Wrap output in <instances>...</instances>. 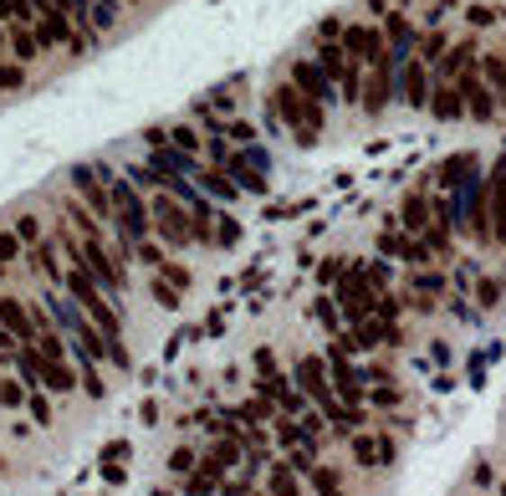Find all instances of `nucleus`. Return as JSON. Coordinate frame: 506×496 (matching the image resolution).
Here are the masks:
<instances>
[{
	"mask_svg": "<svg viewBox=\"0 0 506 496\" xmlns=\"http://www.w3.org/2000/svg\"><path fill=\"white\" fill-rule=\"evenodd\" d=\"M501 496H506V486H501Z\"/></svg>",
	"mask_w": 506,
	"mask_h": 496,
	"instance_id": "46",
	"label": "nucleus"
},
{
	"mask_svg": "<svg viewBox=\"0 0 506 496\" xmlns=\"http://www.w3.org/2000/svg\"><path fill=\"white\" fill-rule=\"evenodd\" d=\"M297 384H302V394L322 410V415L332 419V430L338 435H358L364 430V410H348V404L338 400V389H332V379H328V364L322 358H302L297 364Z\"/></svg>",
	"mask_w": 506,
	"mask_h": 496,
	"instance_id": "1",
	"label": "nucleus"
},
{
	"mask_svg": "<svg viewBox=\"0 0 506 496\" xmlns=\"http://www.w3.org/2000/svg\"><path fill=\"white\" fill-rule=\"evenodd\" d=\"M322 364H328V379H332V389H338V400L348 404V410H364V368L348 364V348L332 343Z\"/></svg>",
	"mask_w": 506,
	"mask_h": 496,
	"instance_id": "6",
	"label": "nucleus"
},
{
	"mask_svg": "<svg viewBox=\"0 0 506 496\" xmlns=\"http://www.w3.org/2000/svg\"><path fill=\"white\" fill-rule=\"evenodd\" d=\"M113 21H118V0H93V32L113 26Z\"/></svg>",
	"mask_w": 506,
	"mask_h": 496,
	"instance_id": "36",
	"label": "nucleus"
},
{
	"mask_svg": "<svg viewBox=\"0 0 506 496\" xmlns=\"http://www.w3.org/2000/svg\"><path fill=\"white\" fill-rule=\"evenodd\" d=\"M21 82H26V67L21 62H0V93H16Z\"/></svg>",
	"mask_w": 506,
	"mask_h": 496,
	"instance_id": "33",
	"label": "nucleus"
},
{
	"mask_svg": "<svg viewBox=\"0 0 506 496\" xmlns=\"http://www.w3.org/2000/svg\"><path fill=\"white\" fill-rule=\"evenodd\" d=\"M353 440V455H358V465H389L394 461V440L389 435H348Z\"/></svg>",
	"mask_w": 506,
	"mask_h": 496,
	"instance_id": "13",
	"label": "nucleus"
},
{
	"mask_svg": "<svg viewBox=\"0 0 506 496\" xmlns=\"http://www.w3.org/2000/svg\"><path fill=\"white\" fill-rule=\"evenodd\" d=\"M67 215H72V225L82 230V240H103V225H97V215H87L82 205H67Z\"/></svg>",
	"mask_w": 506,
	"mask_h": 496,
	"instance_id": "27",
	"label": "nucleus"
},
{
	"mask_svg": "<svg viewBox=\"0 0 506 496\" xmlns=\"http://www.w3.org/2000/svg\"><path fill=\"white\" fill-rule=\"evenodd\" d=\"M307 481L317 486V496H338V491H343V486H338V476H332L328 465H312V471H307Z\"/></svg>",
	"mask_w": 506,
	"mask_h": 496,
	"instance_id": "28",
	"label": "nucleus"
},
{
	"mask_svg": "<svg viewBox=\"0 0 506 496\" xmlns=\"http://www.w3.org/2000/svg\"><path fill=\"white\" fill-rule=\"evenodd\" d=\"M32 415H36V419H41V425H47V419H51V404H47V400H41V394H36V400H32Z\"/></svg>",
	"mask_w": 506,
	"mask_h": 496,
	"instance_id": "45",
	"label": "nucleus"
},
{
	"mask_svg": "<svg viewBox=\"0 0 506 496\" xmlns=\"http://www.w3.org/2000/svg\"><path fill=\"white\" fill-rule=\"evenodd\" d=\"M501 57H506V51H501Z\"/></svg>",
	"mask_w": 506,
	"mask_h": 496,
	"instance_id": "47",
	"label": "nucleus"
},
{
	"mask_svg": "<svg viewBox=\"0 0 506 496\" xmlns=\"http://www.w3.org/2000/svg\"><path fill=\"white\" fill-rule=\"evenodd\" d=\"M486 215H491V236L506 240V175H496L486 185Z\"/></svg>",
	"mask_w": 506,
	"mask_h": 496,
	"instance_id": "18",
	"label": "nucleus"
},
{
	"mask_svg": "<svg viewBox=\"0 0 506 496\" xmlns=\"http://www.w3.org/2000/svg\"><path fill=\"white\" fill-rule=\"evenodd\" d=\"M429 221H435V205H429L425 194H410V200L399 205V225H404L410 236H425V230H429Z\"/></svg>",
	"mask_w": 506,
	"mask_h": 496,
	"instance_id": "15",
	"label": "nucleus"
},
{
	"mask_svg": "<svg viewBox=\"0 0 506 496\" xmlns=\"http://www.w3.org/2000/svg\"><path fill=\"white\" fill-rule=\"evenodd\" d=\"M108 194H113V221L123 230V246L133 251L139 240H149L154 221H149V205H143V194L128 185V179H108Z\"/></svg>",
	"mask_w": 506,
	"mask_h": 496,
	"instance_id": "3",
	"label": "nucleus"
},
{
	"mask_svg": "<svg viewBox=\"0 0 506 496\" xmlns=\"http://www.w3.org/2000/svg\"><path fill=\"white\" fill-rule=\"evenodd\" d=\"M149 221H154V230H158L164 246H190V240H194L190 205H179L175 194H158L154 205H149Z\"/></svg>",
	"mask_w": 506,
	"mask_h": 496,
	"instance_id": "5",
	"label": "nucleus"
},
{
	"mask_svg": "<svg viewBox=\"0 0 506 496\" xmlns=\"http://www.w3.org/2000/svg\"><path fill=\"white\" fill-rule=\"evenodd\" d=\"M475 292H481V307H491L496 297H501V282H491V276H486V282H481Z\"/></svg>",
	"mask_w": 506,
	"mask_h": 496,
	"instance_id": "42",
	"label": "nucleus"
},
{
	"mask_svg": "<svg viewBox=\"0 0 506 496\" xmlns=\"http://www.w3.org/2000/svg\"><path fill=\"white\" fill-rule=\"evenodd\" d=\"M429 87H435V82H429V67L420 62V57L399 67V97H404L410 108H429Z\"/></svg>",
	"mask_w": 506,
	"mask_h": 496,
	"instance_id": "11",
	"label": "nucleus"
},
{
	"mask_svg": "<svg viewBox=\"0 0 506 496\" xmlns=\"http://www.w3.org/2000/svg\"><path fill=\"white\" fill-rule=\"evenodd\" d=\"M364 400L374 404V410H394V404H399V389H394V384H368Z\"/></svg>",
	"mask_w": 506,
	"mask_h": 496,
	"instance_id": "31",
	"label": "nucleus"
},
{
	"mask_svg": "<svg viewBox=\"0 0 506 496\" xmlns=\"http://www.w3.org/2000/svg\"><path fill=\"white\" fill-rule=\"evenodd\" d=\"M317 67H322L332 82L343 77V67H348V57H343V36H322V47H317Z\"/></svg>",
	"mask_w": 506,
	"mask_h": 496,
	"instance_id": "20",
	"label": "nucleus"
},
{
	"mask_svg": "<svg viewBox=\"0 0 506 496\" xmlns=\"http://www.w3.org/2000/svg\"><path fill=\"white\" fill-rule=\"evenodd\" d=\"M445 51H450L445 32H429L425 41H420V62H425V67H435V62H445Z\"/></svg>",
	"mask_w": 506,
	"mask_h": 496,
	"instance_id": "25",
	"label": "nucleus"
},
{
	"mask_svg": "<svg viewBox=\"0 0 506 496\" xmlns=\"http://www.w3.org/2000/svg\"><path fill=\"white\" fill-rule=\"evenodd\" d=\"M379 251H384V257H394V261H410V266H425V261H429L425 240L410 236V230H389V236L379 240Z\"/></svg>",
	"mask_w": 506,
	"mask_h": 496,
	"instance_id": "12",
	"label": "nucleus"
},
{
	"mask_svg": "<svg viewBox=\"0 0 506 496\" xmlns=\"http://www.w3.org/2000/svg\"><path fill=\"white\" fill-rule=\"evenodd\" d=\"M11 51H16V62H21V67L41 57V41H36L32 26H11Z\"/></svg>",
	"mask_w": 506,
	"mask_h": 496,
	"instance_id": "23",
	"label": "nucleus"
},
{
	"mask_svg": "<svg viewBox=\"0 0 506 496\" xmlns=\"http://www.w3.org/2000/svg\"><path fill=\"white\" fill-rule=\"evenodd\" d=\"M221 491V476H215V471H205V465H200V471H194L190 476V496H215Z\"/></svg>",
	"mask_w": 506,
	"mask_h": 496,
	"instance_id": "30",
	"label": "nucleus"
},
{
	"mask_svg": "<svg viewBox=\"0 0 506 496\" xmlns=\"http://www.w3.org/2000/svg\"><path fill=\"white\" fill-rule=\"evenodd\" d=\"M230 179H236V190H251V194H267V154L261 149H240L225 159Z\"/></svg>",
	"mask_w": 506,
	"mask_h": 496,
	"instance_id": "9",
	"label": "nucleus"
},
{
	"mask_svg": "<svg viewBox=\"0 0 506 496\" xmlns=\"http://www.w3.org/2000/svg\"><path fill=\"white\" fill-rule=\"evenodd\" d=\"M169 144H175L179 154H194V149H200V133H194L190 123H175V129H169Z\"/></svg>",
	"mask_w": 506,
	"mask_h": 496,
	"instance_id": "29",
	"label": "nucleus"
},
{
	"mask_svg": "<svg viewBox=\"0 0 506 496\" xmlns=\"http://www.w3.org/2000/svg\"><path fill=\"white\" fill-rule=\"evenodd\" d=\"M481 82H486V93L496 97V113L506 108V57H481Z\"/></svg>",
	"mask_w": 506,
	"mask_h": 496,
	"instance_id": "19",
	"label": "nucleus"
},
{
	"mask_svg": "<svg viewBox=\"0 0 506 496\" xmlns=\"http://www.w3.org/2000/svg\"><path fill=\"white\" fill-rule=\"evenodd\" d=\"M133 257H139V261H149V266H158V261H164V251H158L154 240H139V246H133Z\"/></svg>",
	"mask_w": 506,
	"mask_h": 496,
	"instance_id": "39",
	"label": "nucleus"
},
{
	"mask_svg": "<svg viewBox=\"0 0 506 496\" xmlns=\"http://www.w3.org/2000/svg\"><path fill=\"white\" fill-rule=\"evenodd\" d=\"M379 32H384V47L394 51L399 62H404V57H410V51H414V26H410V21H404V16H399V11H394V16H389V21H384Z\"/></svg>",
	"mask_w": 506,
	"mask_h": 496,
	"instance_id": "16",
	"label": "nucleus"
},
{
	"mask_svg": "<svg viewBox=\"0 0 506 496\" xmlns=\"http://www.w3.org/2000/svg\"><path fill=\"white\" fill-rule=\"evenodd\" d=\"M225 133H230V139H240V144H246V139H256V129L246 123V118H236V123H225Z\"/></svg>",
	"mask_w": 506,
	"mask_h": 496,
	"instance_id": "41",
	"label": "nucleus"
},
{
	"mask_svg": "<svg viewBox=\"0 0 506 496\" xmlns=\"http://www.w3.org/2000/svg\"><path fill=\"white\" fill-rule=\"evenodd\" d=\"M26 16H32V5H26V0H0V21H11V26H26Z\"/></svg>",
	"mask_w": 506,
	"mask_h": 496,
	"instance_id": "34",
	"label": "nucleus"
},
{
	"mask_svg": "<svg viewBox=\"0 0 506 496\" xmlns=\"http://www.w3.org/2000/svg\"><path fill=\"white\" fill-rule=\"evenodd\" d=\"M471 21H475V26H491V21H496V11H491V5H471Z\"/></svg>",
	"mask_w": 506,
	"mask_h": 496,
	"instance_id": "44",
	"label": "nucleus"
},
{
	"mask_svg": "<svg viewBox=\"0 0 506 496\" xmlns=\"http://www.w3.org/2000/svg\"><path fill=\"white\" fill-rule=\"evenodd\" d=\"M271 496H302L297 476H292V465H271Z\"/></svg>",
	"mask_w": 506,
	"mask_h": 496,
	"instance_id": "26",
	"label": "nucleus"
},
{
	"mask_svg": "<svg viewBox=\"0 0 506 496\" xmlns=\"http://www.w3.org/2000/svg\"><path fill=\"white\" fill-rule=\"evenodd\" d=\"M286 82H292L302 97H312V103H332V97H338L332 77H328V72H322L317 62H292V77H286Z\"/></svg>",
	"mask_w": 506,
	"mask_h": 496,
	"instance_id": "10",
	"label": "nucleus"
},
{
	"mask_svg": "<svg viewBox=\"0 0 506 496\" xmlns=\"http://www.w3.org/2000/svg\"><path fill=\"white\" fill-rule=\"evenodd\" d=\"M456 93H460V103H465V113H471L475 123H491V118H496V97H491L486 82H481V57L456 77Z\"/></svg>",
	"mask_w": 506,
	"mask_h": 496,
	"instance_id": "7",
	"label": "nucleus"
},
{
	"mask_svg": "<svg viewBox=\"0 0 506 496\" xmlns=\"http://www.w3.org/2000/svg\"><path fill=\"white\" fill-rule=\"evenodd\" d=\"M194 179H200V190H205V194H215V200H230V194H236V179H230V175H221V169H200Z\"/></svg>",
	"mask_w": 506,
	"mask_h": 496,
	"instance_id": "24",
	"label": "nucleus"
},
{
	"mask_svg": "<svg viewBox=\"0 0 506 496\" xmlns=\"http://www.w3.org/2000/svg\"><path fill=\"white\" fill-rule=\"evenodd\" d=\"M62 251H72V266L93 276L103 292H118L123 287V261H113V251L103 240H82V236H62Z\"/></svg>",
	"mask_w": 506,
	"mask_h": 496,
	"instance_id": "2",
	"label": "nucleus"
},
{
	"mask_svg": "<svg viewBox=\"0 0 506 496\" xmlns=\"http://www.w3.org/2000/svg\"><path fill=\"white\" fill-rule=\"evenodd\" d=\"M82 379H77V368L67 364V358H47V368H41V389H51V394H72Z\"/></svg>",
	"mask_w": 506,
	"mask_h": 496,
	"instance_id": "17",
	"label": "nucleus"
},
{
	"mask_svg": "<svg viewBox=\"0 0 506 496\" xmlns=\"http://www.w3.org/2000/svg\"><path fill=\"white\" fill-rule=\"evenodd\" d=\"M169 465H175V471H194V450H175V455H169Z\"/></svg>",
	"mask_w": 506,
	"mask_h": 496,
	"instance_id": "43",
	"label": "nucleus"
},
{
	"mask_svg": "<svg viewBox=\"0 0 506 496\" xmlns=\"http://www.w3.org/2000/svg\"><path fill=\"white\" fill-rule=\"evenodd\" d=\"M271 103H276V118H282L286 129H297V144H317V133H322V103L302 97L292 82H282Z\"/></svg>",
	"mask_w": 506,
	"mask_h": 496,
	"instance_id": "4",
	"label": "nucleus"
},
{
	"mask_svg": "<svg viewBox=\"0 0 506 496\" xmlns=\"http://www.w3.org/2000/svg\"><path fill=\"white\" fill-rule=\"evenodd\" d=\"M0 404H5V410H21V404H26V389H21L16 379H0Z\"/></svg>",
	"mask_w": 506,
	"mask_h": 496,
	"instance_id": "35",
	"label": "nucleus"
},
{
	"mask_svg": "<svg viewBox=\"0 0 506 496\" xmlns=\"http://www.w3.org/2000/svg\"><path fill=\"white\" fill-rule=\"evenodd\" d=\"M154 302H158V307H175V302H179V292L169 287L164 276H154Z\"/></svg>",
	"mask_w": 506,
	"mask_h": 496,
	"instance_id": "38",
	"label": "nucleus"
},
{
	"mask_svg": "<svg viewBox=\"0 0 506 496\" xmlns=\"http://www.w3.org/2000/svg\"><path fill=\"white\" fill-rule=\"evenodd\" d=\"M21 257V236L16 230H0V266H11Z\"/></svg>",
	"mask_w": 506,
	"mask_h": 496,
	"instance_id": "37",
	"label": "nucleus"
},
{
	"mask_svg": "<svg viewBox=\"0 0 506 496\" xmlns=\"http://www.w3.org/2000/svg\"><path fill=\"white\" fill-rule=\"evenodd\" d=\"M72 190L87 200V210H93L97 221H113V194H108V179L97 175V164H77L72 169Z\"/></svg>",
	"mask_w": 506,
	"mask_h": 496,
	"instance_id": "8",
	"label": "nucleus"
},
{
	"mask_svg": "<svg viewBox=\"0 0 506 496\" xmlns=\"http://www.w3.org/2000/svg\"><path fill=\"white\" fill-rule=\"evenodd\" d=\"M429 113H435L440 123H456V118H465V103H460V93L450 82H435V87H429Z\"/></svg>",
	"mask_w": 506,
	"mask_h": 496,
	"instance_id": "14",
	"label": "nucleus"
},
{
	"mask_svg": "<svg viewBox=\"0 0 506 496\" xmlns=\"http://www.w3.org/2000/svg\"><path fill=\"white\" fill-rule=\"evenodd\" d=\"M240 455H246V450H240L236 440H215V446L205 450V461H200V465H205V471H215V476H225V471L240 461Z\"/></svg>",
	"mask_w": 506,
	"mask_h": 496,
	"instance_id": "21",
	"label": "nucleus"
},
{
	"mask_svg": "<svg viewBox=\"0 0 506 496\" xmlns=\"http://www.w3.org/2000/svg\"><path fill=\"white\" fill-rule=\"evenodd\" d=\"M440 179L450 185V190L471 185V179H475V154H456V159H445V164H440Z\"/></svg>",
	"mask_w": 506,
	"mask_h": 496,
	"instance_id": "22",
	"label": "nucleus"
},
{
	"mask_svg": "<svg viewBox=\"0 0 506 496\" xmlns=\"http://www.w3.org/2000/svg\"><path fill=\"white\" fill-rule=\"evenodd\" d=\"M158 276H164V282H169L175 292H185V287H190V272H185L179 261H158Z\"/></svg>",
	"mask_w": 506,
	"mask_h": 496,
	"instance_id": "32",
	"label": "nucleus"
},
{
	"mask_svg": "<svg viewBox=\"0 0 506 496\" xmlns=\"http://www.w3.org/2000/svg\"><path fill=\"white\" fill-rule=\"evenodd\" d=\"M11 230H16L21 240H36V236H41V225H36V215H21V221L11 225Z\"/></svg>",
	"mask_w": 506,
	"mask_h": 496,
	"instance_id": "40",
	"label": "nucleus"
}]
</instances>
